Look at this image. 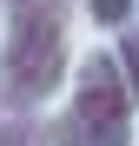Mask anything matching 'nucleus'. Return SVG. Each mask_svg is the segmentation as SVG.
<instances>
[{
	"label": "nucleus",
	"mask_w": 139,
	"mask_h": 146,
	"mask_svg": "<svg viewBox=\"0 0 139 146\" xmlns=\"http://www.w3.org/2000/svg\"><path fill=\"white\" fill-rule=\"evenodd\" d=\"M0 146H46V126L33 113H13V106H0Z\"/></svg>",
	"instance_id": "3"
},
{
	"label": "nucleus",
	"mask_w": 139,
	"mask_h": 146,
	"mask_svg": "<svg viewBox=\"0 0 139 146\" xmlns=\"http://www.w3.org/2000/svg\"><path fill=\"white\" fill-rule=\"evenodd\" d=\"M86 7H93L99 27H126V20H132V0H86Z\"/></svg>",
	"instance_id": "5"
},
{
	"label": "nucleus",
	"mask_w": 139,
	"mask_h": 146,
	"mask_svg": "<svg viewBox=\"0 0 139 146\" xmlns=\"http://www.w3.org/2000/svg\"><path fill=\"white\" fill-rule=\"evenodd\" d=\"M113 60H119V80H126V100L139 106V27H126V40H119V53H113Z\"/></svg>",
	"instance_id": "4"
},
{
	"label": "nucleus",
	"mask_w": 139,
	"mask_h": 146,
	"mask_svg": "<svg viewBox=\"0 0 139 146\" xmlns=\"http://www.w3.org/2000/svg\"><path fill=\"white\" fill-rule=\"evenodd\" d=\"M126 113H132V100H126L119 60L113 53H86L80 80H73V113L60 126H46V146H126V133H132Z\"/></svg>",
	"instance_id": "2"
},
{
	"label": "nucleus",
	"mask_w": 139,
	"mask_h": 146,
	"mask_svg": "<svg viewBox=\"0 0 139 146\" xmlns=\"http://www.w3.org/2000/svg\"><path fill=\"white\" fill-rule=\"evenodd\" d=\"M13 13H60V0H13Z\"/></svg>",
	"instance_id": "6"
},
{
	"label": "nucleus",
	"mask_w": 139,
	"mask_h": 146,
	"mask_svg": "<svg viewBox=\"0 0 139 146\" xmlns=\"http://www.w3.org/2000/svg\"><path fill=\"white\" fill-rule=\"evenodd\" d=\"M60 80H66V27H60V13H13L7 46H0V106L33 113Z\"/></svg>",
	"instance_id": "1"
}]
</instances>
